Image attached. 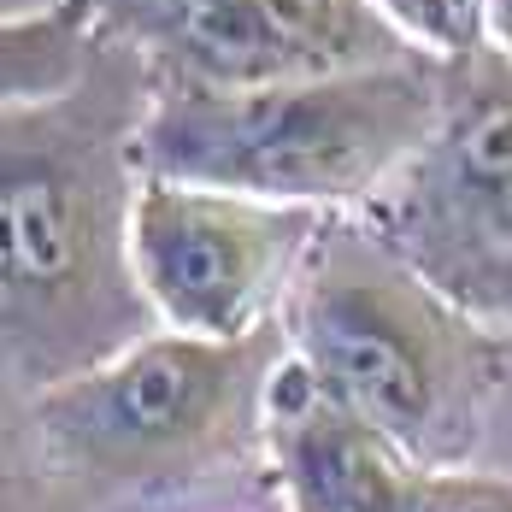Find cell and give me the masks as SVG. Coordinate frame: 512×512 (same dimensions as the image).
<instances>
[{
    "label": "cell",
    "instance_id": "cell-2",
    "mask_svg": "<svg viewBox=\"0 0 512 512\" xmlns=\"http://www.w3.org/2000/svg\"><path fill=\"white\" fill-rule=\"evenodd\" d=\"M289 359L312 389L383 430L424 471L471 465L512 348L412 271L359 212H330L283 301Z\"/></svg>",
    "mask_w": 512,
    "mask_h": 512
},
{
    "label": "cell",
    "instance_id": "cell-6",
    "mask_svg": "<svg viewBox=\"0 0 512 512\" xmlns=\"http://www.w3.org/2000/svg\"><path fill=\"white\" fill-rule=\"evenodd\" d=\"M359 218L412 271L512 248V59L495 42L442 59L424 148Z\"/></svg>",
    "mask_w": 512,
    "mask_h": 512
},
{
    "label": "cell",
    "instance_id": "cell-4",
    "mask_svg": "<svg viewBox=\"0 0 512 512\" xmlns=\"http://www.w3.org/2000/svg\"><path fill=\"white\" fill-rule=\"evenodd\" d=\"M283 359V318L236 342L154 330L118 359L36 395V418L59 465L101 501L124 489L201 483L265 442Z\"/></svg>",
    "mask_w": 512,
    "mask_h": 512
},
{
    "label": "cell",
    "instance_id": "cell-3",
    "mask_svg": "<svg viewBox=\"0 0 512 512\" xmlns=\"http://www.w3.org/2000/svg\"><path fill=\"white\" fill-rule=\"evenodd\" d=\"M442 106V59L254 89L159 83L142 124V177L230 189L271 206L365 212L407 165Z\"/></svg>",
    "mask_w": 512,
    "mask_h": 512
},
{
    "label": "cell",
    "instance_id": "cell-8",
    "mask_svg": "<svg viewBox=\"0 0 512 512\" xmlns=\"http://www.w3.org/2000/svg\"><path fill=\"white\" fill-rule=\"evenodd\" d=\"M89 30L148 59L159 83L254 89L295 77L259 0H71Z\"/></svg>",
    "mask_w": 512,
    "mask_h": 512
},
{
    "label": "cell",
    "instance_id": "cell-12",
    "mask_svg": "<svg viewBox=\"0 0 512 512\" xmlns=\"http://www.w3.org/2000/svg\"><path fill=\"white\" fill-rule=\"evenodd\" d=\"M442 295H454L465 312H477L483 324L512 330V248H489V254L448 259L436 271H424Z\"/></svg>",
    "mask_w": 512,
    "mask_h": 512
},
{
    "label": "cell",
    "instance_id": "cell-1",
    "mask_svg": "<svg viewBox=\"0 0 512 512\" xmlns=\"http://www.w3.org/2000/svg\"><path fill=\"white\" fill-rule=\"evenodd\" d=\"M159 77L95 36L83 77L0 101V389L48 395L165 330L142 295L130 224Z\"/></svg>",
    "mask_w": 512,
    "mask_h": 512
},
{
    "label": "cell",
    "instance_id": "cell-9",
    "mask_svg": "<svg viewBox=\"0 0 512 512\" xmlns=\"http://www.w3.org/2000/svg\"><path fill=\"white\" fill-rule=\"evenodd\" d=\"M95 30L71 0L36 12H0V101H42L83 77Z\"/></svg>",
    "mask_w": 512,
    "mask_h": 512
},
{
    "label": "cell",
    "instance_id": "cell-11",
    "mask_svg": "<svg viewBox=\"0 0 512 512\" xmlns=\"http://www.w3.org/2000/svg\"><path fill=\"white\" fill-rule=\"evenodd\" d=\"M377 12L430 59H454L483 42V0H377Z\"/></svg>",
    "mask_w": 512,
    "mask_h": 512
},
{
    "label": "cell",
    "instance_id": "cell-10",
    "mask_svg": "<svg viewBox=\"0 0 512 512\" xmlns=\"http://www.w3.org/2000/svg\"><path fill=\"white\" fill-rule=\"evenodd\" d=\"M0 512H101V495L48 448L36 401L12 389H0Z\"/></svg>",
    "mask_w": 512,
    "mask_h": 512
},
{
    "label": "cell",
    "instance_id": "cell-13",
    "mask_svg": "<svg viewBox=\"0 0 512 512\" xmlns=\"http://www.w3.org/2000/svg\"><path fill=\"white\" fill-rule=\"evenodd\" d=\"M418 512H512V477L501 471H424Z\"/></svg>",
    "mask_w": 512,
    "mask_h": 512
},
{
    "label": "cell",
    "instance_id": "cell-5",
    "mask_svg": "<svg viewBox=\"0 0 512 512\" xmlns=\"http://www.w3.org/2000/svg\"><path fill=\"white\" fill-rule=\"evenodd\" d=\"M330 212L271 206L230 189L142 177L130 254L142 295L165 330L183 336H254L283 318V301L307 265Z\"/></svg>",
    "mask_w": 512,
    "mask_h": 512
},
{
    "label": "cell",
    "instance_id": "cell-14",
    "mask_svg": "<svg viewBox=\"0 0 512 512\" xmlns=\"http://www.w3.org/2000/svg\"><path fill=\"white\" fill-rule=\"evenodd\" d=\"M483 42H495L512 59V0H483Z\"/></svg>",
    "mask_w": 512,
    "mask_h": 512
},
{
    "label": "cell",
    "instance_id": "cell-7",
    "mask_svg": "<svg viewBox=\"0 0 512 512\" xmlns=\"http://www.w3.org/2000/svg\"><path fill=\"white\" fill-rule=\"evenodd\" d=\"M265 448L295 512H418L424 465L383 430L324 401L295 359L277 365Z\"/></svg>",
    "mask_w": 512,
    "mask_h": 512
}]
</instances>
